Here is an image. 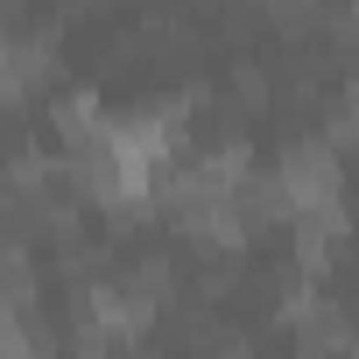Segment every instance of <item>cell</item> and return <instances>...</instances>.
<instances>
[{
    "mask_svg": "<svg viewBox=\"0 0 359 359\" xmlns=\"http://www.w3.org/2000/svg\"><path fill=\"white\" fill-rule=\"evenodd\" d=\"M275 184H282L289 219H303V212H331V205H338V148H331V141H296V148H282Z\"/></svg>",
    "mask_w": 359,
    "mask_h": 359,
    "instance_id": "6da1fadb",
    "label": "cell"
},
{
    "mask_svg": "<svg viewBox=\"0 0 359 359\" xmlns=\"http://www.w3.org/2000/svg\"><path fill=\"white\" fill-rule=\"evenodd\" d=\"M50 71H57V50H50V43H36V36H8V99H15V106H22Z\"/></svg>",
    "mask_w": 359,
    "mask_h": 359,
    "instance_id": "3957f363",
    "label": "cell"
},
{
    "mask_svg": "<svg viewBox=\"0 0 359 359\" xmlns=\"http://www.w3.org/2000/svg\"><path fill=\"white\" fill-rule=\"evenodd\" d=\"M268 8H275V15H282V22H303V15H310V8H317V0H268Z\"/></svg>",
    "mask_w": 359,
    "mask_h": 359,
    "instance_id": "5b68a950",
    "label": "cell"
},
{
    "mask_svg": "<svg viewBox=\"0 0 359 359\" xmlns=\"http://www.w3.org/2000/svg\"><path fill=\"white\" fill-rule=\"evenodd\" d=\"M36 303V268H29V247H8V310H29Z\"/></svg>",
    "mask_w": 359,
    "mask_h": 359,
    "instance_id": "277c9868",
    "label": "cell"
},
{
    "mask_svg": "<svg viewBox=\"0 0 359 359\" xmlns=\"http://www.w3.org/2000/svg\"><path fill=\"white\" fill-rule=\"evenodd\" d=\"M352 359H359V338H352Z\"/></svg>",
    "mask_w": 359,
    "mask_h": 359,
    "instance_id": "8992f818",
    "label": "cell"
},
{
    "mask_svg": "<svg viewBox=\"0 0 359 359\" xmlns=\"http://www.w3.org/2000/svg\"><path fill=\"white\" fill-rule=\"evenodd\" d=\"M155 296L141 289V282H92L85 289V324L99 331V338H141L148 324H155Z\"/></svg>",
    "mask_w": 359,
    "mask_h": 359,
    "instance_id": "7a4b0ae2",
    "label": "cell"
}]
</instances>
